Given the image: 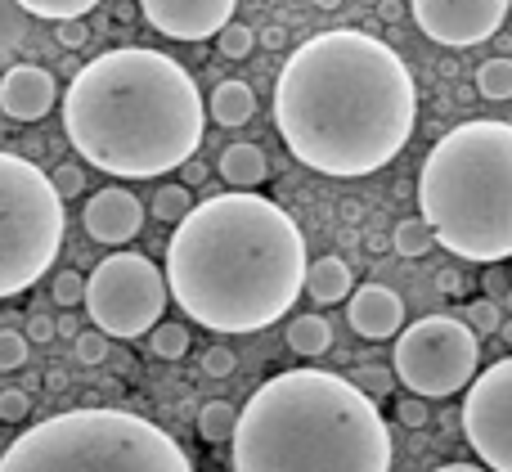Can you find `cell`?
<instances>
[{"instance_id": "1", "label": "cell", "mask_w": 512, "mask_h": 472, "mask_svg": "<svg viewBox=\"0 0 512 472\" xmlns=\"http://www.w3.org/2000/svg\"><path fill=\"white\" fill-rule=\"evenodd\" d=\"M418 122V90L387 41L355 27L292 50L274 81V126L301 167L333 180L373 176L400 158Z\"/></svg>"}, {"instance_id": "2", "label": "cell", "mask_w": 512, "mask_h": 472, "mask_svg": "<svg viewBox=\"0 0 512 472\" xmlns=\"http://www.w3.org/2000/svg\"><path fill=\"white\" fill-rule=\"evenodd\" d=\"M306 239L279 203L261 194H216L171 230L167 293L212 333L279 324L306 293Z\"/></svg>"}, {"instance_id": "3", "label": "cell", "mask_w": 512, "mask_h": 472, "mask_svg": "<svg viewBox=\"0 0 512 472\" xmlns=\"http://www.w3.org/2000/svg\"><path fill=\"white\" fill-rule=\"evenodd\" d=\"M63 131L86 167L149 180L198 153L207 104L185 63L144 45H117L90 59L63 90Z\"/></svg>"}, {"instance_id": "4", "label": "cell", "mask_w": 512, "mask_h": 472, "mask_svg": "<svg viewBox=\"0 0 512 472\" xmlns=\"http://www.w3.org/2000/svg\"><path fill=\"white\" fill-rule=\"evenodd\" d=\"M234 472H391V428L342 374L288 369L239 410Z\"/></svg>"}, {"instance_id": "5", "label": "cell", "mask_w": 512, "mask_h": 472, "mask_svg": "<svg viewBox=\"0 0 512 472\" xmlns=\"http://www.w3.org/2000/svg\"><path fill=\"white\" fill-rule=\"evenodd\" d=\"M418 212L459 261L499 266L512 257V122H459L427 149Z\"/></svg>"}, {"instance_id": "6", "label": "cell", "mask_w": 512, "mask_h": 472, "mask_svg": "<svg viewBox=\"0 0 512 472\" xmlns=\"http://www.w3.org/2000/svg\"><path fill=\"white\" fill-rule=\"evenodd\" d=\"M0 472H194L171 432L126 410H68L27 428Z\"/></svg>"}, {"instance_id": "7", "label": "cell", "mask_w": 512, "mask_h": 472, "mask_svg": "<svg viewBox=\"0 0 512 472\" xmlns=\"http://www.w3.org/2000/svg\"><path fill=\"white\" fill-rule=\"evenodd\" d=\"M63 203L36 162L0 149V302L18 297L63 248Z\"/></svg>"}, {"instance_id": "8", "label": "cell", "mask_w": 512, "mask_h": 472, "mask_svg": "<svg viewBox=\"0 0 512 472\" xmlns=\"http://www.w3.org/2000/svg\"><path fill=\"white\" fill-rule=\"evenodd\" d=\"M481 369V338L454 315H427L400 329L391 351V374L418 396V401H441V396L468 392Z\"/></svg>"}, {"instance_id": "9", "label": "cell", "mask_w": 512, "mask_h": 472, "mask_svg": "<svg viewBox=\"0 0 512 472\" xmlns=\"http://www.w3.org/2000/svg\"><path fill=\"white\" fill-rule=\"evenodd\" d=\"M167 275L144 252H113L86 279V311L104 338H144L167 311Z\"/></svg>"}, {"instance_id": "10", "label": "cell", "mask_w": 512, "mask_h": 472, "mask_svg": "<svg viewBox=\"0 0 512 472\" xmlns=\"http://www.w3.org/2000/svg\"><path fill=\"white\" fill-rule=\"evenodd\" d=\"M459 419L486 472H512V356L472 378Z\"/></svg>"}, {"instance_id": "11", "label": "cell", "mask_w": 512, "mask_h": 472, "mask_svg": "<svg viewBox=\"0 0 512 472\" xmlns=\"http://www.w3.org/2000/svg\"><path fill=\"white\" fill-rule=\"evenodd\" d=\"M409 5H414V23L423 27V36L450 50L490 41L508 18V0H409Z\"/></svg>"}, {"instance_id": "12", "label": "cell", "mask_w": 512, "mask_h": 472, "mask_svg": "<svg viewBox=\"0 0 512 472\" xmlns=\"http://www.w3.org/2000/svg\"><path fill=\"white\" fill-rule=\"evenodd\" d=\"M239 0H140V14L171 41H216L234 23Z\"/></svg>"}, {"instance_id": "13", "label": "cell", "mask_w": 512, "mask_h": 472, "mask_svg": "<svg viewBox=\"0 0 512 472\" xmlns=\"http://www.w3.org/2000/svg\"><path fill=\"white\" fill-rule=\"evenodd\" d=\"M81 221H86V234L95 243H104V248H122V243H131L135 234L144 230V203L131 194V189L108 185V189H95V194L86 198Z\"/></svg>"}, {"instance_id": "14", "label": "cell", "mask_w": 512, "mask_h": 472, "mask_svg": "<svg viewBox=\"0 0 512 472\" xmlns=\"http://www.w3.org/2000/svg\"><path fill=\"white\" fill-rule=\"evenodd\" d=\"M54 104H59V81L41 63H18L0 77V108L14 122H41Z\"/></svg>"}, {"instance_id": "15", "label": "cell", "mask_w": 512, "mask_h": 472, "mask_svg": "<svg viewBox=\"0 0 512 472\" xmlns=\"http://www.w3.org/2000/svg\"><path fill=\"white\" fill-rule=\"evenodd\" d=\"M346 320H351V329L360 338L387 342V338H400V329H405V302L387 284H364L346 302Z\"/></svg>"}, {"instance_id": "16", "label": "cell", "mask_w": 512, "mask_h": 472, "mask_svg": "<svg viewBox=\"0 0 512 472\" xmlns=\"http://www.w3.org/2000/svg\"><path fill=\"white\" fill-rule=\"evenodd\" d=\"M355 293V275L342 257H319L306 266V297L319 306H337V302H351Z\"/></svg>"}, {"instance_id": "17", "label": "cell", "mask_w": 512, "mask_h": 472, "mask_svg": "<svg viewBox=\"0 0 512 472\" xmlns=\"http://www.w3.org/2000/svg\"><path fill=\"white\" fill-rule=\"evenodd\" d=\"M221 176L234 185V194H256V185H265V176H270V162L252 140H234L221 153Z\"/></svg>"}, {"instance_id": "18", "label": "cell", "mask_w": 512, "mask_h": 472, "mask_svg": "<svg viewBox=\"0 0 512 472\" xmlns=\"http://www.w3.org/2000/svg\"><path fill=\"white\" fill-rule=\"evenodd\" d=\"M256 113V95L248 81H221V86L212 90V99H207V117H212L216 126H248Z\"/></svg>"}, {"instance_id": "19", "label": "cell", "mask_w": 512, "mask_h": 472, "mask_svg": "<svg viewBox=\"0 0 512 472\" xmlns=\"http://www.w3.org/2000/svg\"><path fill=\"white\" fill-rule=\"evenodd\" d=\"M288 347L297 351V356H324L328 347H333V329H328L324 315H292L288 324Z\"/></svg>"}, {"instance_id": "20", "label": "cell", "mask_w": 512, "mask_h": 472, "mask_svg": "<svg viewBox=\"0 0 512 472\" xmlns=\"http://www.w3.org/2000/svg\"><path fill=\"white\" fill-rule=\"evenodd\" d=\"M234 428H239V410L230 401H207L198 410V437L207 446H221V441H234Z\"/></svg>"}, {"instance_id": "21", "label": "cell", "mask_w": 512, "mask_h": 472, "mask_svg": "<svg viewBox=\"0 0 512 472\" xmlns=\"http://www.w3.org/2000/svg\"><path fill=\"white\" fill-rule=\"evenodd\" d=\"M23 14H36V18H50V23H77L86 18L99 0H14Z\"/></svg>"}, {"instance_id": "22", "label": "cell", "mask_w": 512, "mask_h": 472, "mask_svg": "<svg viewBox=\"0 0 512 472\" xmlns=\"http://www.w3.org/2000/svg\"><path fill=\"white\" fill-rule=\"evenodd\" d=\"M189 342H194V338H189V329H185V324H176V320H162L158 329L149 333V351L158 360H185L189 356Z\"/></svg>"}, {"instance_id": "23", "label": "cell", "mask_w": 512, "mask_h": 472, "mask_svg": "<svg viewBox=\"0 0 512 472\" xmlns=\"http://www.w3.org/2000/svg\"><path fill=\"white\" fill-rule=\"evenodd\" d=\"M391 243H396V252L400 257H409V261H418V257H427L432 252V230L423 225V216H414V221H400L396 230H391Z\"/></svg>"}, {"instance_id": "24", "label": "cell", "mask_w": 512, "mask_h": 472, "mask_svg": "<svg viewBox=\"0 0 512 472\" xmlns=\"http://www.w3.org/2000/svg\"><path fill=\"white\" fill-rule=\"evenodd\" d=\"M189 212H194V194H189V185H162L158 194H153V216H158V221L180 225Z\"/></svg>"}, {"instance_id": "25", "label": "cell", "mask_w": 512, "mask_h": 472, "mask_svg": "<svg viewBox=\"0 0 512 472\" xmlns=\"http://www.w3.org/2000/svg\"><path fill=\"white\" fill-rule=\"evenodd\" d=\"M477 90L486 99H512V59H486L477 68Z\"/></svg>"}, {"instance_id": "26", "label": "cell", "mask_w": 512, "mask_h": 472, "mask_svg": "<svg viewBox=\"0 0 512 472\" xmlns=\"http://www.w3.org/2000/svg\"><path fill=\"white\" fill-rule=\"evenodd\" d=\"M351 383L360 387V392L369 396L373 405H378V401H387V396L396 392V374H391V369H382V365H360V369H355V374H351Z\"/></svg>"}, {"instance_id": "27", "label": "cell", "mask_w": 512, "mask_h": 472, "mask_svg": "<svg viewBox=\"0 0 512 472\" xmlns=\"http://www.w3.org/2000/svg\"><path fill=\"white\" fill-rule=\"evenodd\" d=\"M23 36H27V14L14 0H0V59L23 45Z\"/></svg>"}, {"instance_id": "28", "label": "cell", "mask_w": 512, "mask_h": 472, "mask_svg": "<svg viewBox=\"0 0 512 472\" xmlns=\"http://www.w3.org/2000/svg\"><path fill=\"white\" fill-rule=\"evenodd\" d=\"M216 50L225 54V59H248V54L256 50V27H248V23H230L221 36H216Z\"/></svg>"}, {"instance_id": "29", "label": "cell", "mask_w": 512, "mask_h": 472, "mask_svg": "<svg viewBox=\"0 0 512 472\" xmlns=\"http://www.w3.org/2000/svg\"><path fill=\"white\" fill-rule=\"evenodd\" d=\"M468 324L477 338H490V333H499L504 329V311H499V302H490V297H477V302L468 306Z\"/></svg>"}, {"instance_id": "30", "label": "cell", "mask_w": 512, "mask_h": 472, "mask_svg": "<svg viewBox=\"0 0 512 472\" xmlns=\"http://www.w3.org/2000/svg\"><path fill=\"white\" fill-rule=\"evenodd\" d=\"M27 351H32V342L23 338L18 329H0V374H14V369L27 365Z\"/></svg>"}, {"instance_id": "31", "label": "cell", "mask_w": 512, "mask_h": 472, "mask_svg": "<svg viewBox=\"0 0 512 472\" xmlns=\"http://www.w3.org/2000/svg\"><path fill=\"white\" fill-rule=\"evenodd\" d=\"M54 302L63 306V311H72V306H86V279L77 275V270H63V275H54Z\"/></svg>"}, {"instance_id": "32", "label": "cell", "mask_w": 512, "mask_h": 472, "mask_svg": "<svg viewBox=\"0 0 512 472\" xmlns=\"http://www.w3.org/2000/svg\"><path fill=\"white\" fill-rule=\"evenodd\" d=\"M50 185H54V194H59V203H68V198H77L81 189H86V167H81V162H63V167H54Z\"/></svg>"}, {"instance_id": "33", "label": "cell", "mask_w": 512, "mask_h": 472, "mask_svg": "<svg viewBox=\"0 0 512 472\" xmlns=\"http://www.w3.org/2000/svg\"><path fill=\"white\" fill-rule=\"evenodd\" d=\"M72 351H77L81 365H104L108 360V338L99 329H86L77 342H72Z\"/></svg>"}, {"instance_id": "34", "label": "cell", "mask_w": 512, "mask_h": 472, "mask_svg": "<svg viewBox=\"0 0 512 472\" xmlns=\"http://www.w3.org/2000/svg\"><path fill=\"white\" fill-rule=\"evenodd\" d=\"M27 414H32V396L27 392H0V423H23Z\"/></svg>"}, {"instance_id": "35", "label": "cell", "mask_w": 512, "mask_h": 472, "mask_svg": "<svg viewBox=\"0 0 512 472\" xmlns=\"http://www.w3.org/2000/svg\"><path fill=\"white\" fill-rule=\"evenodd\" d=\"M234 365H239V360H234L230 347H207V351H203V374H207V378H230Z\"/></svg>"}, {"instance_id": "36", "label": "cell", "mask_w": 512, "mask_h": 472, "mask_svg": "<svg viewBox=\"0 0 512 472\" xmlns=\"http://www.w3.org/2000/svg\"><path fill=\"white\" fill-rule=\"evenodd\" d=\"M396 423H400V428H427V401L405 396V401L396 405Z\"/></svg>"}, {"instance_id": "37", "label": "cell", "mask_w": 512, "mask_h": 472, "mask_svg": "<svg viewBox=\"0 0 512 472\" xmlns=\"http://www.w3.org/2000/svg\"><path fill=\"white\" fill-rule=\"evenodd\" d=\"M86 23H81V18H77V23H59V27H54V41H59L63 45V50H81V45H86Z\"/></svg>"}, {"instance_id": "38", "label": "cell", "mask_w": 512, "mask_h": 472, "mask_svg": "<svg viewBox=\"0 0 512 472\" xmlns=\"http://www.w3.org/2000/svg\"><path fill=\"white\" fill-rule=\"evenodd\" d=\"M27 342H50L54 338V320L50 315H32V320H27V333H23Z\"/></svg>"}, {"instance_id": "39", "label": "cell", "mask_w": 512, "mask_h": 472, "mask_svg": "<svg viewBox=\"0 0 512 472\" xmlns=\"http://www.w3.org/2000/svg\"><path fill=\"white\" fill-rule=\"evenodd\" d=\"M256 41H261L265 50H283V45H288V27L270 23V27H261V32H256Z\"/></svg>"}, {"instance_id": "40", "label": "cell", "mask_w": 512, "mask_h": 472, "mask_svg": "<svg viewBox=\"0 0 512 472\" xmlns=\"http://www.w3.org/2000/svg\"><path fill=\"white\" fill-rule=\"evenodd\" d=\"M54 338H68V342H77V338H81V329H77V315H59V320H54Z\"/></svg>"}, {"instance_id": "41", "label": "cell", "mask_w": 512, "mask_h": 472, "mask_svg": "<svg viewBox=\"0 0 512 472\" xmlns=\"http://www.w3.org/2000/svg\"><path fill=\"white\" fill-rule=\"evenodd\" d=\"M486 288H490V302L508 293V284H504V275H499V270H490V275H486Z\"/></svg>"}, {"instance_id": "42", "label": "cell", "mask_w": 512, "mask_h": 472, "mask_svg": "<svg viewBox=\"0 0 512 472\" xmlns=\"http://www.w3.org/2000/svg\"><path fill=\"white\" fill-rule=\"evenodd\" d=\"M436 472H486V468H477V464H445V468H436Z\"/></svg>"}, {"instance_id": "43", "label": "cell", "mask_w": 512, "mask_h": 472, "mask_svg": "<svg viewBox=\"0 0 512 472\" xmlns=\"http://www.w3.org/2000/svg\"><path fill=\"white\" fill-rule=\"evenodd\" d=\"M342 0H315V9H337Z\"/></svg>"}, {"instance_id": "44", "label": "cell", "mask_w": 512, "mask_h": 472, "mask_svg": "<svg viewBox=\"0 0 512 472\" xmlns=\"http://www.w3.org/2000/svg\"><path fill=\"white\" fill-rule=\"evenodd\" d=\"M499 333H504V342L512 347V320H508V324H504V329H499Z\"/></svg>"}, {"instance_id": "45", "label": "cell", "mask_w": 512, "mask_h": 472, "mask_svg": "<svg viewBox=\"0 0 512 472\" xmlns=\"http://www.w3.org/2000/svg\"><path fill=\"white\" fill-rule=\"evenodd\" d=\"M508 311H512V288H508Z\"/></svg>"}, {"instance_id": "46", "label": "cell", "mask_w": 512, "mask_h": 472, "mask_svg": "<svg viewBox=\"0 0 512 472\" xmlns=\"http://www.w3.org/2000/svg\"><path fill=\"white\" fill-rule=\"evenodd\" d=\"M364 5H378V0H364Z\"/></svg>"}, {"instance_id": "47", "label": "cell", "mask_w": 512, "mask_h": 472, "mask_svg": "<svg viewBox=\"0 0 512 472\" xmlns=\"http://www.w3.org/2000/svg\"><path fill=\"white\" fill-rule=\"evenodd\" d=\"M270 5H279V0H270Z\"/></svg>"}]
</instances>
